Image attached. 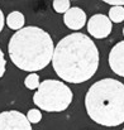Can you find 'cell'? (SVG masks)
Returning a JSON list of instances; mask_svg holds the SVG:
<instances>
[{"label": "cell", "mask_w": 124, "mask_h": 130, "mask_svg": "<svg viewBox=\"0 0 124 130\" xmlns=\"http://www.w3.org/2000/svg\"><path fill=\"white\" fill-rule=\"evenodd\" d=\"M52 66L57 76L65 82H86L99 67L98 47L86 34H68L54 47Z\"/></svg>", "instance_id": "1"}, {"label": "cell", "mask_w": 124, "mask_h": 130, "mask_svg": "<svg viewBox=\"0 0 124 130\" xmlns=\"http://www.w3.org/2000/svg\"><path fill=\"white\" fill-rule=\"evenodd\" d=\"M53 52L54 45L51 36L34 25L15 32L8 43L11 62L19 70L31 73L46 68L52 62Z\"/></svg>", "instance_id": "2"}, {"label": "cell", "mask_w": 124, "mask_h": 130, "mask_svg": "<svg viewBox=\"0 0 124 130\" xmlns=\"http://www.w3.org/2000/svg\"><path fill=\"white\" fill-rule=\"evenodd\" d=\"M89 118L103 126H118L124 123V84L114 78H103L89 87L85 96Z\"/></svg>", "instance_id": "3"}, {"label": "cell", "mask_w": 124, "mask_h": 130, "mask_svg": "<svg viewBox=\"0 0 124 130\" xmlns=\"http://www.w3.org/2000/svg\"><path fill=\"white\" fill-rule=\"evenodd\" d=\"M74 93L66 84L58 80H44L33 95V102L43 111L61 112L68 109Z\"/></svg>", "instance_id": "4"}, {"label": "cell", "mask_w": 124, "mask_h": 130, "mask_svg": "<svg viewBox=\"0 0 124 130\" xmlns=\"http://www.w3.org/2000/svg\"><path fill=\"white\" fill-rule=\"evenodd\" d=\"M0 130H32L27 115L17 110L0 112Z\"/></svg>", "instance_id": "5"}, {"label": "cell", "mask_w": 124, "mask_h": 130, "mask_svg": "<svg viewBox=\"0 0 124 130\" xmlns=\"http://www.w3.org/2000/svg\"><path fill=\"white\" fill-rule=\"evenodd\" d=\"M113 30V23L104 14H95L87 22V32L96 39L106 38Z\"/></svg>", "instance_id": "6"}, {"label": "cell", "mask_w": 124, "mask_h": 130, "mask_svg": "<svg viewBox=\"0 0 124 130\" xmlns=\"http://www.w3.org/2000/svg\"><path fill=\"white\" fill-rule=\"evenodd\" d=\"M63 22L67 28H70L72 30H80L87 23L86 13L79 6H72V8H70V10L67 13H65Z\"/></svg>", "instance_id": "7"}, {"label": "cell", "mask_w": 124, "mask_h": 130, "mask_svg": "<svg viewBox=\"0 0 124 130\" xmlns=\"http://www.w3.org/2000/svg\"><path fill=\"white\" fill-rule=\"evenodd\" d=\"M109 66L115 75L124 77V41L112 48L109 53Z\"/></svg>", "instance_id": "8"}, {"label": "cell", "mask_w": 124, "mask_h": 130, "mask_svg": "<svg viewBox=\"0 0 124 130\" xmlns=\"http://www.w3.org/2000/svg\"><path fill=\"white\" fill-rule=\"evenodd\" d=\"M5 23H6V25H8L10 29H13V30H17V32H18V30H20V29H23V28H24L25 18H24V15H23L20 11L14 10V11H11V13L6 17Z\"/></svg>", "instance_id": "9"}, {"label": "cell", "mask_w": 124, "mask_h": 130, "mask_svg": "<svg viewBox=\"0 0 124 130\" xmlns=\"http://www.w3.org/2000/svg\"><path fill=\"white\" fill-rule=\"evenodd\" d=\"M108 17L112 23H122L124 20V6H112Z\"/></svg>", "instance_id": "10"}, {"label": "cell", "mask_w": 124, "mask_h": 130, "mask_svg": "<svg viewBox=\"0 0 124 130\" xmlns=\"http://www.w3.org/2000/svg\"><path fill=\"white\" fill-rule=\"evenodd\" d=\"M24 85L28 90H38V87L41 85L39 76L37 73H29L24 80Z\"/></svg>", "instance_id": "11"}, {"label": "cell", "mask_w": 124, "mask_h": 130, "mask_svg": "<svg viewBox=\"0 0 124 130\" xmlns=\"http://www.w3.org/2000/svg\"><path fill=\"white\" fill-rule=\"evenodd\" d=\"M53 9H54V11L56 13H67L68 10H70V8H71V4H70V1L68 0H54L53 1Z\"/></svg>", "instance_id": "12"}, {"label": "cell", "mask_w": 124, "mask_h": 130, "mask_svg": "<svg viewBox=\"0 0 124 130\" xmlns=\"http://www.w3.org/2000/svg\"><path fill=\"white\" fill-rule=\"evenodd\" d=\"M27 119L31 124H38L42 120V112L38 109H31L27 112Z\"/></svg>", "instance_id": "13"}, {"label": "cell", "mask_w": 124, "mask_h": 130, "mask_svg": "<svg viewBox=\"0 0 124 130\" xmlns=\"http://www.w3.org/2000/svg\"><path fill=\"white\" fill-rule=\"evenodd\" d=\"M5 70H6V61H5V57H4L3 51L0 49V78L4 76Z\"/></svg>", "instance_id": "14"}, {"label": "cell", "mask_w": 124, "mask_h": 130, "mask_svg": "<svg viewBox=\"0 0 124 130\" xmlns=\"http://www.w3.org/2000/svg\"><path fill=\"white\" fill-rule=\"evenodd\" d=\"M104 3L112 6H124V0H104Z\"/></svg>", "instance_id": "15"}, {"label": "cell", "mask_w": 124, "mask_h": 130, "mask_svg": "<svg viewBox=\"0 0 124 130\" xmlns=\"http://www.w3.org/2000/svg\"><path fill=\"white\" fill-rule=\"evenodd\" d=\"M4 24H5V19H4V13L1 11V9H0V32L3 30V28H4Z\"/></svg>", "instance_id": "16"}, {"label": "cell", "mask_w": 124, "mask_h": 130, "mask_svg": "<svg viewBox=\"0 0 124 130\" xmlns=\"http://www.w3.org/2000/svg\"><path fill=\"white\" fill-rule=\"evenodd\" d=\"M123 36H124V28H123Z\"/></svg>", "instance_id": "17"}, {"label": "cell", "mask_w": 124, "mask_h": 130, "mask_svg": "<svg viewBox=\"0 0 124 130\" xmlns=\"http://www.w3.org/2000/svg\"><path fill=\"white\" fill-rule=\"evenodd\" d=\"M123 130H124V129H123Z\"/></svg>", "instance_id": "18"}]
</instances>
